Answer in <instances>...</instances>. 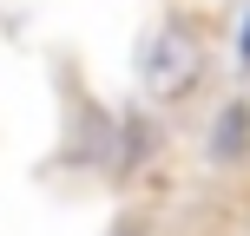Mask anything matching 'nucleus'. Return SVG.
I'll use <instances>...</instances> for the list:
<instances>
[{"label":"nucleus","mask_w":250,"mask_h":236,"mask_svg":"<svg viewBox=\"0 0 250 236\" xmlns=\"http://www.w3.org/2000/svg\"><path fill=\"white\" fill-rule=\"evenodd\" d=\"M244 59H250V26H244Z\"/></svg>","instance_id":"obj_2"},{"label":"nucleus","mask_w":250,"mask_h":236,"mask_svg":"<svg viewBox=\"0 0 250 236\" xmlns=\"http://www.w3.org/2000/svg\"><path fill=\"white\" fill-rule=\"evenodd\" d=\"M198 79V39L185 33V26H158L145 46V86L158 92V99H178V92Z\"/></svg>","instance_id":"obj_1"}]
</instances>
